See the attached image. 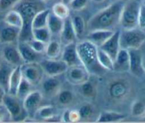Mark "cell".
<instances>
[{"label":"cell","mask_w":145,"mask_h":123,"mask_svg":"<svg viewBox=\"0 0 145 123\" xmlns=\"http://www.w3.org/2000/svg\"><path fill=\"white\" fill-rule=\"evenodd\" d=\"M124 4V1L118 0L94 14L88 21L89 31L95 29L113 30L120 23V14Z\"/></svg>","instance_id":"1"},{"label":"cell","mask_w":145,"mask_h":123,"mask_svg":"<svg viewBox=\"0 0 145 123\" xmlns=\"http://www.w3.org/2000/svg\"><path fill=\"white\" fill-rule=\"evenodd\" d=\"M14 9L21 14L23 19V26L18 41H29L33 38L32 21L35 14L44 9L40 0H19L14 6Z\"/></svg>","instance_id":"2"},{"label":"cell","mask_w":145,"mask_h":123,"mask_svg":"<svg viewBox=\"0 0 145 123\" xmlns=\"http://www.w3.org/2000/svg\"><path fill=\"white\" fill-rule=\"evenodd\" d=\"M76 49L82 65L90 75H100L106 71L98 61V47L96 45L85 39L76 43Z\"/></svg>","instance_id":"3"},{"label":"cell","mask_w":145,"mask_h":123,"mask_svg":"<svg viewBox=\"0 0 145 123\" xmlns=\"http://www.w3.org/2000/svg\"><path fill=\"white\" fill-rule=\"evenodd\" d=\"M145 42L144 29L135 27L123 29L120 34V46L121 48L127 50L140 49Z\"/></svg>","instance_id":"4"},{"label":"cell","mask_w":145,"mask_h":123,"mask_svg":"<svg viewBox=\"0 0 145 123\" xmlns=\"http://www.w3.org/2000/svg\"><path fill=\"white\" fill-rule=\"evenodd\" d=\"M140 3L137 0H128L125 2L120 18L122 28L127 29L138 26V17Z\"/></svg>","instance_id":"5"},{"label":"cell","mask_w":145,"mask_h":123,"mask_svg":"<svg viewBox=\"0 0 145 123\" xmlns=\"http://www.w3.org/2000/svg\"><path fill=\"white\" fill-rule=\"evenodd\" d=\"M2 104L8 112L12 120L20 122L25 120L28 117L23 105V101L16 95H13L7 93L3 98Z\"/></svg>","instance_id":"6"},{"label":"cell","mask_w":145,"mask_h":123,"mask_svg":"<svg viewBox=\"0 0 145 123\" xmlns=\"http://www.w3.org/2000/svg\"><path fill=\"white\" fill-rule=\"evenodd\" d=\"M21 69L23 77L33 86L40 84L45 75L39 62L24 63L21 65Z\"/></svg>","instance_id":"7"},{"label":"cell","mask_w":145,"mask_h":123,"mask_svg":"<svg viewBox=\"0 0 145 123\" xmlns=\"http://www.w3.org/2000/svg\"><path fill=\"white\" fill-rule=\"evenodd\" d=\"M39 63L43 71L44 74L48 76H59L65 73L68 69V65L62 59H50L42 58Z\"/></svg>","instance_id":"8"},{"label":"cell","mask_w":145,"mask_h":123,"mask_svg":"<svg viewBox=\"0 0 145 123\" xmlns=\"http://www.w3.org/2000/svg\"><path fill=\"white\" fill-rule=\"evenodd\" d=\"M66 80L74 85H81L90 79V73L82 65L69 67L65 73Z\"/></svg>","instance_id":"9"},{"label":"cell","mask_w":145,"mask_h":123,"mask_svg":"<svg viewBox=\"0 0 145 123\" xmlns=\"http://www.w3.org/2000/svg\"><path fill=\"white\" fill-rule=\"evenodd\" d=\"M130 91V83L124 79L113 81L108 87V93L111 99L119 101L125 98Z\"/></svg>","instance_id":"10"},{"label":"cell","mask_w":145,"mask_h":123,"mask_svg":"<svg viewBox=\"0 0 145 123\" xmlns=\"http://www.w3.org/2000/svg\"><path fill=\"white\" fill-rule=\"evenodd\" d=\"M43 99V94L38 90H33L23 100V105L29 117H34L35 112L40 107Z\"/></svg>","instance_id":"11"},{"label":"cell","mask_w":145,"mask_h":123,"mask_svg":"<svg viewBox=\"0 0 145 123\" xmlns=\"http://www.w3.org/2000/svg\"><path fill=\"white\" fill-rule=\"evenodd\" d=\"M130 68L129 71L134 76L138 78H143L145 76V71L143 67V57L140 49H130Z\"/></svg>","instance_id":"12"},{"label":"cell","mask_w":145,"mask_h":123,"mask_svg":"<svg viewBox=\"0 0 145 123\" xmlns=\"http://www.w3.org/2000/svg\"><path fill=\"white\" fill-rule=\"evenodd\" d=\"M120 30L115 31L113 35L108 38L101 46L99 47L106 54H108L113 61L120 49Z\"/></svg>","instance_id":"13"},{"label":"cell","mask_w":145,"mask_h":123,"mask_svg":"<svg viewBox=\"0 0 145 123\" xmlns=\"http://www.w3.org/2000/svg\"><path fill=\"white\" fill-rule=\"evenodd\" d=\"M2 55L4 61L14 67L21 65L24 63L18 46L13 44H7L5 47H4Z\"/></svg>","instance_id":"14"},{"label":"cell","mask_w":145,"mask_h":123,"mask_svg":"<svg viewBox=\"0 0 145 123\" xmlns=\"http://www.w3.org/2000/svg\"><path fill=\"white\" fill-rule=\"evenodd\" d=\"M61 59L66 63L68 67L82 65L76 49V42L64 46L61 54Z\"/></svg>","instance_id":"15"},{"label":"cell","mask_w":145,"mask_h":123,"mask_svg":"<svg viewBox=\"0 0 145 123\" xmlns=\"http://www.w3.org/2000/svg\"><path fill=\"white\" fill-rule=\"evenodd\" d=\"M17 46L24 63L39 62L42 59L41 54L35 52L26 41H18Z\"/></svg>","instance_id":"16"},{"label":"cell","mask_w":145,"mask_h":123,"mask_svg":"<svg viewBox=\"0 0 145 123\" xmlns=\"http://www.w3.org/2000/svg\"><path fill=\"white\" fill-rule=\"evenodd\" d=\"M58 76H48L42 78L41 81V88H42V94L52 96L58 93L60 91L61 82L57 78Z\"/></svg>","instance_id":"17"},{"label":"cell","mask_w":145,"mask_h":123,"mask_svg":"<svg viewBox=\"0 0 145 123\" xmlns=\"http://www.w3.org/2000/svg\"><path fill=\"white\" fill-rule=\"evenodd\" d=\"M59 42L63 46L67 45L71 43L76 42L77 41L70 17H68L64 20L63 27L59 34Z\"/></svg>","instance_id":"18"},{"label":"cell","mask_w":145,"mask_h":123,"mask_svg":"<svg viewBox=\"0 0 145 123\" xmlns=\"http://www.w3.org/2000/svg\"><path fill=\"white\" fill-rule=\"evenodd\" d=\"M130 68V55L129 51L120 48L116 58L113 61V71L125 73L129 71Z\"/></svg>","instance_id":"19"},{"label":"cell","mask_w":145,"mask_h":123,"mask_svg":"<svg viewBox=\"0 0 145 123\" xmlns=\"http://www.w3.org/2000/svg\"><path fill=\"white\" fill-rule=\"evenodd\" d=\"M114 31L112 29L92 30L89 31L86 39L96 45L97 47H99L113 35Z\"/></svg>","instance_id":"20"},{"label":"cell","mask_w":145,"mask_h":123,"mask_svg":"<svg viewBox=\"0 0 145 123\" xmlns=\"http://www.w3.org/2000/svg\"><path fill=\"white\" fill-rule=\"evenodd\" d=\"M0 28V41L4 44H14L18 41L21 29L16 27L7 25Z\"/></svg>","instance_id":"21"},{"label":"cell","mask_w":145,"mask_h":123,"mask_svg":"<svg viewBox=\"0 0 145 123\" xmlns=\"http://www.w3.org/2000/svg\"><path fill=\"white\" fill-rule=\"evenodd\" d=\"M22 77L23 75L22 73H21V65L14 67L11 74V76H10L9 81H8L7 93L13 95H16L17 90L19 86Z\"/></svg>","instance_id":"22"},{"label":"cell","mask_w":145,"mask_h":123,"mask_svg":"<svg viewBox=\"0 0 145 123\" xmlns=\"http://www.w3.org/2000/svg\"><path fill=\"white\" fill-rule=\"evenodd\" d=\"M64 20L59 18L50 11L48 16L47 27L49 29L51 35H59L62 29Z\"/></svg>","instance_id":"23"},{"label":"cell","mask_w":145,"mask_h":123,"mask_svg":"<svg viewBox=\"0 0 145 123\" xmlns=\"http://www.w3.org/2000/svg\"><path fill=\"white\" fill-rule=\"evenodd\" d=\"M57 112V110L53 105H45L38 108L34 117L40 120H51L56 117Z\"/></svg>","instance_id":"24"},{"label":"cell","mask_w":145,"mask_h":123,"mask_svg":"<svg viewBox=\"0 0 145 123\" xmlns=\"http://www.w3.org/2000/svg\"><path fill=\"white\" fill-rule=\"evenodd\" d=\"M62 44L59 41L51 39L47 44L45 54L50 59H58L62 54Z\"/></svg>","instance_id":"25"},{"label":"cell","mask_w":145,"mask_h":123,"mask_svg":"<svg viewBox=\"0 0 145 123\" xmlns=\"http://www.w3.org/2000/svg\"><path fill=\"white\" fill-rule=\"evenodd\" d=\"M126 115L116 111H103L99 115L96 122H120L126 118Z\"/></svg>","instance_id":"26"},{"label":"cell","mask_w":145,"mask_h":123,"mask_svg":"<svg viewBox=\"0 0 145 123\" xmlns=\"http://www.w3.org/2000/svg\"><path fill=\"white\" fill-rule=\"evenodd\" d=\"M4 22L7 25L16 27L21 29L23 26V19L21 14L15 9L10 10L3 18Z\"/></svg>","instance_id":"27"},{"label":"cell","mask_w":145,"mask_h":123,"mask_svg":"<svg viewBox=\"0 0 145 123\" xmlns=\"http://www.w3.org/2000/svg\"><path fill=\"white\" fill-rule=\"evenodd\" d=\"M14 66L7 62H4L0 65V85L4 88L7 93L8 86V81Z\"/></svg>","instance_id":"28"},{"label":"cell","mask_w":145,"mask_h":123,"mask_svg":"<svg viewBox=\"0 0 145 123\" xmlns=\"http://www.w3.org/2000/svg\"><path fill=\"white\" fill-rule=\"evenodd\" d=\"M50 12V11L48 9H44L38 11L35 14L32 21V24H31L32 29L47 26L48 19Z\"/></svg>","instance_id":"29"},{"label":"cell","mask_w":145,"mask_h":123,"mask_svg":"<svg viewBox=\"0 0 145 123\" xmlns=\"http://www.w3.org/2000/svg\"><path fill=\"white\" fill-rule=\"evenodd\" d=\"M72 26L76 34L77 39H82L86 28V23L83 17L80 15H74L71 18Z\"/></svg>","instance_id":"30"},{"label":"cell","mask_w":145,"mask_h":123,"mask_svg":"<svg viewBox=\"0 0 145 123\" xmlns=\"http://www.w3.org/2000/svg\"><path fill=\"white\" fill-rule=\"evenodd\" d=\"M97 58L100 65L106 71H113V60L105 51L98 47Z\"/></svg>","instance_id":"31"},{"label":"cell","mask_w":145,"mask_h":123,"mask_svg":"<svg viewBox=\"0 0 145 123\" xmlns=\"http://www.w3.org/2000/svg\"><path fill=\"white\" fill-rule=\"evenodd\" d=\"M32 35L33 38H35L45 44H48L51 40L52 37V35L47 26L32 29Z\"/></svg>","instance_id":"32"},{"label":"cell","mask_w":145,"mask_h":123,"mask_svg":"<svg viewBox=\"0 0 145 123\" xmlns=\"http://www.w3.org/2000/svg\"><path fill=\"white\" fill-rule=\"evenodd\" d=\"M52 12L57 17L63 20L69 17L70 14L69 6L62 2H57L54 4L52 9Z\"/></svg>","instance_id":"33"},{"label":"cell","mask_w":145,"mask_h":123,"mask_svg":"<svg viewBox=\"0 0 145 123\" xmlns=\"http://www.w3.org/2000/svg\"><path fill=\"white\" fill-rule=\"evenodd\" d=\"M33 87V85L31 83H29L25 78L22 77V79H21L19 86H18V90H17L16 96L21 101H23V100L25 98V96L28 93H30L31 91H33L32 88Z\"/></svg>","instance_id":"34"},{"label":"cell","mask_w":145,"mask_h":123,"mask_svg":"<svg viewBox=\"0 0 145 123\" xmlns=\"http://www.w3.org/2000/svg\"><path fill=\"white\" fill-rule=\"evenodd\" d=\"M131 115L135 118H143L145 115V104L141 101L136 100L131 105Z\"/></svg>","instance_id":"35"},{"label":"cell","mask_w":145,"mask_h":123,"mask_svg":"<svg viewBox=\"0 0 145 123\" xmlns=\"http://www.w3.org/2000/svg\"><path fill=\"white\" fill-rule=\"evenodd\" d=\"M57 98L59 104L62 105H68L74 100V94L69 90H62L57 93Z\"/></svg>","instance_id":"36"},{"label":"cell","mask_w":145,"mask_h":123,"mask_svg":"<svg viewBox=\"0 0 145 123\" xmlns=\"http://www.w3.org/2000/svg\"><path fill=\"white\" fill-rule=\"evenodd\" d=\"M81 92L84 97L92 98L95 96V94L96 93V87L89 80L81 85Z\"/></svg>","instance_id":"37"},{"label":"cell","mask_w":145,"mask_h":123,"mask_svg":"<svg viewBox=\"0 0 145 123\" xmlns=\"http://www.w3.org/2000/svg\"><path fill=\"white\" fill-rule=\"evenodd\" d=\"M28 43L35 52L40 54H45L47 44L42 42L40 41H38V40L35 39V38H32L29 41H28Z\"/></svg>","instance_id":"38"},{"label":"cell","mask_w":145,"mask_h":123,"mask_svg":"<svg viewBox=\"0 0 145 123\" xmlns=\"http://www.w3.org/2000/svg\"><path fill=\"white\" fill-rule=\"evenodd\" d=\"M79 115H80L81 120L82 119H88L92 115L93 112V108L91 104H84L81 108H79Z\"/></svg>","instance_id":"39"},{"label":"cell","mask_w":145,"mask_h":123,"mask_svg":"<svg viewBox=\"0 0 145 123\" xmlns=\"http://www.w3.org/2000/svg\"><path fill=\"white\" fill-rule=\"evenodd\" d=\"M88 2L89 0H72L68 6L74 11H81L86 7Z\"/></svg>","instance_id":"40"},{"label":"cell","mask_w":145,"mask_h":123,"mask_svg":"<svg viewBox=\"0 0 145 123\" xmlns=\"http://www.w3.org/2000/svg\"><path fill=\"white\" fill-rule=\"evenodd\" d=\"M138 27L145 29V1L140 4L138 17Z\"/></svg>","instance_id":"41"},{"label":"cell","mask_w":145,"mask_h":123,"mask_svg":"<svg viewBox=\"0 0 145 123\" xmlns=\"http://www.w3.org/2000/svg\"><path fill=\"white\" fill-rule=\"evenodd\" d=\"M19 0H0V10L5 11L9 8L14 7Z\"/></svg>","instance_id":"42"},{"label":"cell","mask_w":145,"mask_h":123,"mask_svg":"<svg viewBox=\"0 0 145 123\" xmlns=\"http://www.w3.org/2000/svg\"><path fill=\"white\" fill-rule=\"evenodd\" d=\"M69 122H79L81 120L80 115L79 111L76 110H72L69 112Z\"/></svg>","instance_id":"43"},{"label":"cell","mask_w":145,"mask_h":123,"mask_svg":"<svg viewBox=\"0 0 145 123\" xmlns=\"http://www.w3.org/2000/svg\"><path fill=\"white\" fill-rule=\"evenodd\" d=\"M69 110H65V112L62 113V121L63 122H69Z\"/></svg>","instance_id":"44"},{"label":"cell","mask_w":145,"mask_h":123,"mask_svg":"<svg viewBox=\"0 0 145 123\" xmlns=\"http://www.w3.org/2000/svg\"><path fill=\"white\" fill-rule=\"evenodd\" d=\"M6 93H7V92L4 90V88L1 85H0V104H2L3 98H4Z\"/></svg>","instance_id":"45"},{"label":"cell","mask_w":145,"mask_h":123,"mask_svg":"<svg viewBox=\"0 0 145 123\" xmlns=\"http://www.w3.org/2000/svg\"><path fill=\"white\" fill-rule=\"evenodd\" d=\"M106 0H92V1H93L94 3H96V4H101V3H103Z\"/></svg>","instance_id":"46"},{"label":"cell","mask_w":145,"mask_h":123,"mask_svg":"<svg viewBox=\"0 0 145 123\" xmlns=\"http://www.w3.org/2000/svg\"><path fill=\"white\" fill-rule=\"evenodd\" d=\"M72 0H61V2L64 3V4H67V5H69V4L70 3V1Z\"/></svg>","instance_id":"47"},{"label":"cell","mask_w":145,"mask_h":123,"mask_svg":"<svg viewBox=\"0 0 145 123\" xmlns=\"http://www.w3.org/2000/svg\"><path fill=\"white\" fill-rule=\"evenodd\" d=\"M143 67H144V69L145 71V59H143Z\"/></svg>","instance_id":"48"},{"label":"cell","mask_w":145,"mask_h":123,"mask_svg":"<svg viewBox=\"0 0 145 123\" xmlns=\"http://www.w3.org/2000/svg\"><path fill=\"white\" fill-rule=\"evenodd\" d=\"M142 120L144 121V122H145V115H144V116L142 118Z\"/></svg>","instance_id":"49"},{"label":"cell","mask_w":145,"mask_h":123,"mask_svg":"<svg viewBox=\"0 0 145 123\" xmlns=\"http://www.w3.org/2000/svg\"><path fill=\"white\" fill-rule=\"evenodd\" d=\"M2 18H4V17H2V15H1V14H0V20H1Z\"/></svg>","instance_id":"50"},{"label":"cell","mask_w":145,"mask_h":123,"mask_svg":"<svg viewBox=\"0 0 145 123\" xmlns=\"http://www.w3.org/2000/svg\"><path fill=\"white\" fill-rule=\"evenodd\" d=\"M42 1H50V0H42Z\"/></svg>","instance_id":"51"}]
</instances>
